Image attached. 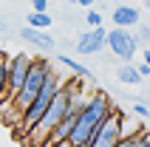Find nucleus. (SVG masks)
I'll return each mask as SVG.
<instances>
[{"mask_svg": "<svg viewBox=\"0 0 150 147\" xmlns=\"http://www.w3.org/2000/svg\"><path fill=\"white\" fill-rule=\"evenodd\" d=\"M113 107H116V105H113L110 93H105V90H93V93H88L85 105L76 110V122H74V130H71L68 141H71L74 147H88L91 136L96 133V127L102 124V119H105Z\"/></svg>", "mask_w": 150, "mask_h": 147, "instance_id": "f257e3e1", "label": "nucleus"}, {"mask_svg": "<svg viewBox=\"0 0 150 147\" xmlns=\"http://www.w3.org/2000/svg\"><path fill=\"white\" fill-rule=\"evenodd\" d=\"M68 105H71V96H68V88H65V82H62V85L57 88V93L51 96L48 107L42 110V116L37 119V124L23 136L25 147H42L45 144L48 136H51V130H54V127L62 122V116L68 113Z\"/></svg>", "mask_w": 150, "mask_h": 147, "instance_id": "f03ea898", "label": "nucleus"}, {"mask_svg": "<svg viewBox=\"0 0 150 147\" xmlns=\"http://www.w3.org/2000/svg\"><path fill=\"white\" fill-rule=\"evenodd\" d=\"M59 85H62V76H59V74H54V71H48V74H45V82H42V88L37 90V96H34L31 102H28V105L20 110V119H17V122H20V124H17V133H20V139H23L25 133H28L34 124H37V119H40V116H42V110L48 107L51 96L57 93V88H59Z\"/></svg>", "mask_w": 150, "mask_h": 147, "instance_id": "7ed1b4c3", "label": "nucleus"}, {"mask_svg": "<svg viewBox=\"0 0 150 147\" xmlns=\"http://www.w3.org/2000/svg\"><path fill=\"white\" fill-rule=\"evenodd\" d=\"M48 71H51V65H48V59H45V57L31 59L28 74H25V79H23V85H20V90L11 96V107H14L17 113H20V110H23V107L28 105L34 96H37V90L42 88V82H45V74H48Z\"/></svg>", "mask_w": 150, "mask_h": 147, "instance_id": "20e7f679", "label": "nucleus"}, {"mask_svg": "<svg viewBox=\"0 0 150 147\" xmlns=\"http://www.w3.org/2000/svg\"><path fill=\"white\" fill-rule=\"evenodd\" d=\"M105 48H110L113 57H119L122 62H133L136 54H139V40L130 28H110L105 31Z\"/></svg>", "mask_w": 150, "mask_h": 147, "instance_id": "39448f33", "label": "nucleus"}, {"mask_svg": "<svg viewBox=\"0 0 150 147\" xmlns=\"http://www.w3.org/2000/svg\"><path fill=\"white\" fill-rule=\"evenodd\" d=\"M119 113L122 110H110L105 119H102V124L96 127V133L91 136V141H88V147H113L119 139H122V124H119Z\"/></svg>", "mask_w": 150, "mask_h": 147, "instance_id": "423d86ee", "label": "nucleus"}, {"mask_svg": "<svg viewBox=\"0 0 150 147\" xmlns=\"http://www.w3.org/2000/svg\"><path fill=\"white\" fill-rule=\"evenodd\" d=\"M31 54H11L6 59V85H8V99L14 96L20 85H23L25 74H28V65H31Z\"/></svg>", "mask_w": 150, "mask_h": 147, "instance_id": "0eeeda50", "label": "nucleus"}, {"mask_svg": "<svg viewBox=\"0 0 150 147\" xmlns=\"http://www.w3.org/2000/svg\"><path fill=\"white\" fill-rule=\"evenodd\" d=\"M105 25H93V28H88V31H82L79 37H76V54H82V57H88V54H99L102 48H105Z\"/></svg>", "mask_w": 150, "mask_h": 147, "instance_id": "6e6552de", "label": "nucleus"}, {"mask_svg": "<svg viewBox=\"0 0 150 147\" xmlns=\"http://www.w3.org/2000/svg\"><path fill=\"white\" fill-rule=\"evenodd\" d=\"M17 34H20V40H23L25 45L37 48L40 54H51V51H54V45H57V42H54V37H51L45 28H31V25H23Z\"/></svg>", "mask_w": 150, "mask_h": 147, "instance_id": "1a4fd4ad", "label": "nucleus"}, {"mask_svg": "<svg viewBox=\"0 0 150 147\" xmlns=\"http://www.w3.org/2000/svg\"><path fill=\"white\" fill-rule=\"evenodd\" d=\"M110 23L116 28H136L142 23V11L136 8V3H122V6H113L110 11Z\"/></svg>", "mask_w": 150, "mask_h": 147, "instance_id": "9d476101", "label": "nucleus"}, {"mask_svg": "<svg viewBox=\"0 0 150 147\" xmlns=\"http://www.w3.org/2000/svg\"><path fill=\"white\" fill-rule=\"evenodd\" d=\"M54 59H57V62H59V65H62V68H68V71H71V74H76L79 79H85V82H91V79H93V71H91V68H88V65H82L79 59L68 57V54H54Z\"/></svg>", "mask_w": 150, "mask_h": 147, "instance_id": "9b49d317", "label": "nucleus"}, {"mask_svg": "<svg viewBox=\"0 0 150 147\" xmlns=\"http://www.w3.org/2000/svg\"><path fill=\"white\" fill-rule=\"evenodd\" d=\"M136 62V59H133ZM133 62H122L119 65V71H116V79H119V85H142V76H139V71H136V65Z\"/></svg>", "mask_w": 150, "mask_h": 147, "instance_id": "f8f14e48", "label": "nucleus"}, {"mask_svg": "<svg viewBox=\"0 0 150 147\" xmlns=\"http://www.w3.org/2000/svg\"><path fill=\"white\" fill-rule=\"evenodd\" d=\"M25 25H31V28H45V31H48L51 25H54V20H51L48 11H28Z\"/></svg>", "mask_w": 150, "mask_h": 147, "instance_id": "ddd939ff", "label": "nucleus"}, {"mask_svg": "<svg viewBox=\"0 0 150 147\" xmlns=\"http://www.w3.org/2000/svg\"><path fill=\"white\" fill-rule=\"evenodd\" d=\"M6 59H8V54H6V51H0V105L8 99V85H6Z\"/></svg>", "mask_w": 150, "mask_h": 147, "instance_id": "4468645a", "label": "nucleus"}, {"mask_svg": "<svg viewBox=\"0 0 150 147\" xmlns=\"http://www.w3.org/2000/svg\"><path fill=\"white\" fill-rule=\"evenodd\" d=\"M85 23H88V28H93V25H102V14L96 11V8H85Z\"/></svg>", "mask_w": 150, "mask_h": 147, "instance_id": "2eb2a0df", "label": "nucleus"}, {"mask_svg": "<svg viewBox=\"0 0 150 147\" xmlns=\"http://www.w3.org/2000/svg\"><path fill=\"white\" fill-rule=\"evenodd\" d=\"M130 105H133V113L139 116V119H144V116H147V110H150L147 102H130Z\"/></svg>", "mask_w": 150, "mask_h": 147, "instance_id": "dca6fc26", "label": "nucleus"}, {"mask_svg": "<svg viewBox=\"0 0 150 147\" xmlns=\"http://www.w3.org/2000/svg\"><path fill=\"white\" fill-rule=\"evenodd\" d=\"M136 40H139V45H142V42H150V25H142V23H139V34H136Z\"/></svg>", "mask_w": 150, "mask_h": 147, "instance_id": "f3484780", "label": "nucleus"}, {"mask_svg": "<svg viewBox=\"0 0 150 147\" xmlns=\"http://www.w3.org/2000/svg\"><path fill=\"white\" fill-rule=\"evenodd\" d=\"M31 3V11H45L48 8V0H28Z\"/></svg>", "mask_w": 150, "mask_h": 147, "instance_id": "a211bd4d", "label": "nucleus"}, {"mask_svg": "<svg viewBox=\"0 0 150 147\" xmlns=\"http://www.w3.org/2000/svg\"><path fill=\"white\" fill-rule=\"evenodd\" d=\"M133 65H136V71H139L142 79H144V76H150V65H147V62H133Z\"/></svg>", "mask_w": 150, "mask_h": 147, "instance_id": "6ab92c4d", "label": "nucleus"}, {"mask_svg": "<svg viewBox=\"0 0 150 147\" xmlns=\"http://www.w3.org/2000/svg\"><path fill=\"white\" fill-rule=\"evenodd\" d=\"M42 147H74V144H71L68 139H62V141H45Z\"/></svg>", "mask_w": 150, "mask_h": 147, "instance_id": "aec40b11", "label": "nucleus"}, {"mask_svg": "<svg viewBox=\"0 0 150 147\" xmlns=\"http://www.w3.org/2000/svg\"><path fill=\"white\" fill-rule=\"evenodd\" d=\"M96 0H76V6H82V8H91Z\"/></svg>", "mask_w": 150, "mask_h": 147, "instance_id": "412c9836", "label": "nucleus"}, {"mask_svg": "<svg viewBox=\"0 0 150 147\" xmlns=\"http://www.w3.org/2000/svg\"><path fill=\"white\" fill-rule=\"evenodd\" d=\"M8 34V25H6V20H0V37H6Z\"/></svg>", "mask_w": 150, "mask_h": 147, "instance_id": "4be33fe9", "label": "nucleus"}, {"mask_svg": "<svg viewBox=\"0 0 150 147\" xmlns=\"http://www.w3.org/2000/svg\"><path fill=\"white\" fill-rule=\"evenodd\" d=\"M142 59H144V62L150 65V48H144V51H142Z\"/></svg>", "mask_w": 150, "mask_h": 147, "instance_id": "5701e85b", "label": "nucleus"}, {"mask_svg": "<svg viewBox=\"0 0 150 147\" xmlns=\"http://www.w3.org/2000/svg\"><path fill=\"white\" fill-rule=\"evenodd\" d=\"M144 124H147V127H150V110H147V116H144Z\"/></svg>", "mask_w": 150, "mask_h": 147, "instance_id": "b1692460", "label": "nucleus"}, {"mask_svg": "<svg viewBox=\"0 0 150 147\" xmlns=\"http://www.w3.org/2000/svg\"><path fill=\"white\" fill-rule=\"evenodd\" d=\"M142 3H144V8H150V0H142Z\"/></svg>", "mask_w": 150, "mask_h": 147, "instance_id": "393cba45", "label": "nucleus"}, {"mask_svg": "<svg viewBox=\"0 0 150 147\" xmlns=\"http://www.w3.org/2000/svg\"><path fill=\"white\" fill-rule=\"evenodd\" d=\"M65 3H71V6H76V0H65Z\"/></svg>", "mask_w": 150, "mask_h": 147, "instance_id": "a878e982", "label": "nucleus"}, {"mask_svg": "<svg viewBox=\"0 0 150 147\" xmlns=\"http://www.w3.org/2000/svg\"><path fill=\"white\" fill-rule=\"evenodd\" d=\"M130 3H142V0H130Z\"/></svg>", "mask_w": 150, "mask_h": 147, "instance_id": "bb28decb", "label": "nucleus"}, {"mask_svg": "<svg viewBox=\"0 0 150 147\" xmlns=\"http://www.w3.org/2000/svg\"><path fill=\"white\" fill-rule=\"evenodd\" d=\"M147 102H150V99H147Z\"/></svg>", "mask_w": 150, "mask_h": 147, "instance_id": "cd10ccee", "label": "nucleus"}]
</instances>
